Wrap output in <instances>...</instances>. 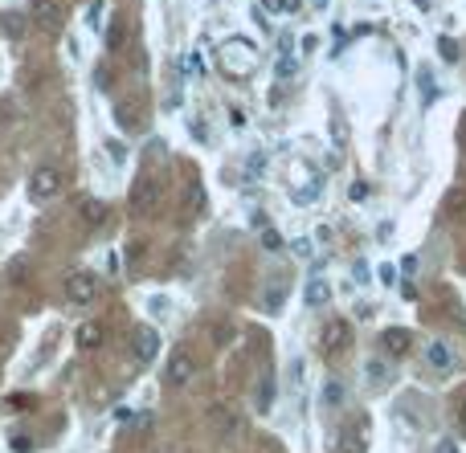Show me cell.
Masks as SVG:
<instances>
[{"mask_svg": "<svg viewBox=\"0 0 466 453\" xmlns=\"http://www.w3.org/2000/svg\"><path fill=\"white\" fill-rule=\"evenodd\" d=\"M221 70L229 74V78H246L258 70V49L246 45V41H225L221 45Z\"/></svg>", "mask_w": 466, "mask_h": 453, "instance_id": "1", "label": "cell"}, {"mask_svg": "<svg viewBox=\"0 0 466 453\" xmlns=\"http://www.w3.org/2000/svg\"><path fill=\"white\" fill-rule=\"evenodd\" d=\"M94 294H99V278L90 274V270H74L66 278V302L86 307V302H94Z\"/></svg>", "mask_w": 466, "mask_h": 453, "instance_id": "2", "label": "cell"}, {"mask_svg": "<svg viewBox=\"0 0 466 453\" xmlns=\"http://www.w3.org/2000/svg\"><path fill=\"white\" fill-rule=\"evenodd\" d=\"M340 453H368V417H352L340 433Z\"/></svg>", "mask_w": 466, "mask_h": 453, "instance_id": "3", "label": "cell"}, {"mask_svg": "<svg viewBox=\"0 0 466 453\" xmlns=\"http://www.w3.org/2000/svg\"><path fill=\"white\" fill-rule=\"evenodd\" d=\"M29 184H33L37 200H50V196H58L62 188H66V176H62V168H37Z\"/></svg>", "mask_w": 466, "mask_h": 453, "instance_id": "4", "label": "cell"}, {"mask_svg": "<svg viewBox=\"0 0 466 453\" xmlns=\"http://www.w3.org/2000/svg\"><path fill=\"white\" fill-rule=\"evenodd\" d=\"M344 343H352V327L348 319H327V327H323V335H319V351H340Z\"/></svg>", "mask_w": 466, "mask_h": 453, "instance_id": "5", "label": "cell"}, {"mask_svg": "<svg viewBox=\"0 0 466 453\" xmlns=\"http://www.w3.org/2000/svg\"><path fill=\"white\" fill-rule=\"evenodd\" d=\"M131 351L139 364H151V359L160 356V331H151V327H139L131 335Z\"/></svg>", "mask_w": 466, "mask_h": 453, "instance_id": "6", "label": "cell"}, {"mask_svg": "<svg viewBox=\"0 0 466 453\" xmlns=\"http://www.w3.org/2000/svg\"><path fill=\"white\" fill-rule=\"evenodd\" d=\"M156 204H160V188H156V180L143 176L131 188V212H135V217H143V212H151Z\"/></svg>", "mask_w": 466, "mask_h": 453, "instance_id": "7", "label": "cell"}, {"mask_svg": "<svg viewBox=\"0 0 466 453\" xmlns=\"http://www.w3.org/2000/svg\"><path fill=\"white\" fill-rule=\"evenodd\" d=\"M29 21H33V25H41V29H58V25L66 21V9H62L58 0H33V13H29Z\"/></svg>", "mask_w": 466, "mask_h": 453, "instance_id": "8", "label": "cell"}, {"mask_svg": "<svg viewBox=\"0 0 466 453\" xmlns=\"http://www.w3.org/2000/svg\"><path fill=\"white\" fill-rule=\"evenodd\" d=\"M193 376H197V364H193V356H188V351H176V356H172V364H168V384L184 388V384H193Z\"/></svg>", "mask_w": 466, "mask_h": 453, "instance_id": "9", "label": "cell"}, {"mask_svg": "<svg viewBox=\"0 0 466 453\" xmlns=\"http://www.w3.org/2000/svg\"><path fill=\"white\" fill-rule=\"evenodd\" d=\"M409 347H413V335H409V331H401V327L381 331V351H389V356H405Z\"/></svg>", "mask_w": 466, "mask_h": 453, "instance_id": "10", "label": "cell"}, {"mask_svg": "<svg viewBox=\"0 0 466 453\" xmlns=\"http://www.w3.org/2000/svg\"><path fill=\"white\" fill-rule=\"evenodd\" d=\"M78 217H82L90 229H99V225H107V204H102L99 196H82V200H78Z\"/></svg>", "mask_w": 466, "mask_h": 453, "instance_id": "11", "label": "cell"}, {"mask_svg": "<svg viewBox=\"0 0 466 453\" xmlns=\"http://www.w3.org/2000/svg\"><path fill=\"white\" fill-rule=\"evenodd\" d=\"M426 359H430V368H438V372H450V368H454V351H450L446 343H430V347H426Z\"/></svg>", "mask_w": 466, "mask_h": 453, "instance_id": "12", "label": "cell"}, {"mask_svg": "<svg viewBox=\"0 0 466 453\" xmlns=\"http://www.w3.org/2000/svg\"><path fill=\"white\" fill-rule=\"evenodd\" d=\"M115 123L123 131H135L139 127V111H135V102H127V98H115Z\"/></svg>", "mask_w": 466, "mask_h": 453, "instance_id": "13", "label": "cell"}, {"mask_svg": "<svg viewBox=\"0 0 466 453\" xmlns=\"http://www.w3.org/2000/svg\"><path fill=\"white\" fill-rule=\"evenodd\" d=\"M74 339H78V347H82V351H94V347H102V327H99V323H82Z\"/></svg>", "mask_w": 466, "mask_h": 453, "instance_id": "14", "label": "cell"}, {"mask_svg": "<svg viewBox=\"0 0 466 453\" xmlns=\"http://www.w3.org/2000/svg\"><path fill=\"white\" fill-rule=\"evenodd\" d=\"M327 302H332V286L323 278L307 282V307H327Z\"/></svg>", "mask_w": 466, "mask_h": 453, "instance_id": "15", "label": "cell"}, {"mask_svg": "<svg viewBox=\"0 0 466 453\" xmlns=\"http://www.w3.org/2000/svg\"><path fill=\"white\" fill-rule=\"evenodd\" d=\"M25 29H29V16H21V13L0 16V33H4V37H25Z\"/></svg>", "mask_w": 466, "mask_h": 453, "instance_id": "16", "label": "cell"}, {"mask_svg": "<svg viewBox=\"0 0 466 453\" xmlns=\"http://www.w3.org/2000/svg\"><path fill=\"white\" fill-rule=\"evenodd\" d=\"M295 74H299V58H291V53H283V58H278V65H274V78L291 82Z\"/></svg>", "mask_w": 466, "mask_h": 453, "instance_id": "17", "label": "cell"}, {"mask_svg": "<svg viewBox=\"0 0 466 453\" xmlns=\"http://www.w3.org/2000/svg\"><path fill=\"white\" fill-rule=\"evenodd\" d=\"M123 41H127V33H123V21H111V33H107V49H111V53H119V49H123Z\"/></svg>", "mask_w": 466, "mask_h": 453, "instance_id": "18", "label": "cell"}, {"mask_svg": "<svg viewBox=\"0 0 466 453\" xmlns=\"http://www.w3.org/2000/svg\"><path fill=\"white\" fill-rule=\"evenodd\" d=\"M364 376H368V384H372V388H381L384 380H389V368H384V364H376V359H372V364H368V368H364Z\"/></svg>", "mask_w": 466, "mask_h": 453, "instance_id": "19", "label": "cell"}, {"mask_svg": "<svg viewBox=\"0 0 466 453\" xmlns=\"http://www.w3.org/2000/svg\"><path fill=\"white\" fill-rule=\"evenodd\" d=\"M462 209H466V192H462V188H450V196H446V212H450V217H458Z\"/></svg>", "mask_w": 466, "mask_h": 453, "instance_id": "20", "label": "cell"}, {"mask_svg": "<svg viewBox=\"0 0 466 453\" xmlns=\"http://www.w3.org/2000/svg\"><path fill=\"white\" fill-rule=\"evenodd\" d=\"M438 53H442V62H458V41L454 37H438Z\"/></svg>", "mask_w": 466, "mask_h": 453, "instance_id": "21", "label": "cell"}, {"mask_svg": "<svg viewBox=\"0 0 466 453\" xmlns=\"http://www.w3.org/2000/svg\"><path fill=\"white\" fill-rule=\"evenodd\" d=\"M266 13H299V0H262Z\"/></svg>", "mask_w": 466, "mask_h": 453, "instance_id": "22", "label": "cell"}, {"mask_svg": "<svg viewBox=\"0 0 466 453\" xmlns=\"http://www.w3.org/2000/svg\"><path fill=\"white\" fill-rule=\"evenodd\" d=\"M323 400H327V405H344V384H340V380H327V388H323Z\"/></svg>", "mask_w": 466, "mask_h": 453, "instance_id": "23", "label": "cell"}, {"mask_svg": "<svg viewBox=\"0 0 466 453\" xmlns=\"http://www.w3.org/2000/svg\"><path fill=\"white\" fill-rule=\"evenodd\" d=\"M9 445H13V453H33V437H29V433H17Z\"/></svg>", "mask_w": 466, "mask_h": 453, "instance_id": "24", "label": "cell"}, {"mask_svg": "<svg viewBox=\"0 0 466 453\" xmlns=\"http://www.w3.org/2000/svg\"><path fill=\"white\" fill-rule=\"evenodd\" d=\"M262 249H283V237H278V229H262Z\"/></svg>", "mask_w": 466, "mask_h": 453, "instance_id": "25", "label": "cell"}, {"mask_svg": "<svg viewBox=\"0 0 466 453\" xmlns=\"http://www.w3.org/2000/svg\"><path fill=\"white\" fill-rule=\"evenodd\" d=\"M270 392H274V380H262V388H258V408H270Z\"/></svg>", "mask_w": 466, "mask_h": 453, "instance_id": "26", "label": "cell"}, {"mask_svg": "<svg viewBox=\"0 0 466 453\" xmlns=\"http://www.w3.org/2000/svg\"><path fill=\"white\" fill-rule=\"evenodd\" d=\"M421 98H426V102H433V78H430V70H421Z\"/></svg>", "mask_w": 466, "mask_h": 453, "instance_id": "27", "label": "cell"}, {"mask_svg": "<svg viewBox=\"0 0 466 453\" xmlns=\"http://www.w3.org/2000/svg\"><path fill=\"white\" fill-rule=\"evenodd\" d=\"M348 196H352V200H368V184H364V180H356V184L348 188Z\"/></svg>", "mask_w": 466, "mask_h": 453, "instance_id": "28", "label": "cell"}, {"mask_svg": "<svg viewBox=\"0 0 466 453\" xmlns=\"http://www.w3.org/2000/svg\"><path fill=\"white\" fill-rule=\"evenodd\" d=\"M246 168H250V176H262V168H266V155H250V163H246Z\"/></svg>", "mask_w": 466, "mask_h": 453, "instance_id": "29", "label": "cell"}, {"mask_svg": "<svg viewBox=\"0 0 466 453\" xmlns=\"http://www.w3.org/2000/svg\"><path fill=\"white\" fill-rule=\"evenodd\" d=\"M111 160L123 163V160H127V147H123V143H111Z\"/></svg>", "mask_w": 466, "mask_h": 453, "instance_id": "30", "label": "cell"}, {"mask_svg": "<svg viewBox=\"0 0 466 453\" xmlns=\"http://www.w3.org/2000/svg\"><path fill=\"white\" fill-rule=\"evenodd\" d=\"M401 270H405V274H413V270H417V258H413V253H405V258H401Z\"/></svg>", "mask_w": 466, "mask_h": 453, "instance_id": "31", "label": "cell"}, {"mask_svg": "<svg viewBox=\"0 0 466 453\" xmlns=\"http://www.w3.org/2000/svg\"><path fill=\"white\" fill-rule=\"evenodd\" d=\"M9 274H13V278H25V274H29V266H25V261H13V266H9Z\"/></svg>", "mask_w": 466, "mask_h": 453, "instance_id": "32", "label": "cell"}, {"mask_svg": "<svg viewBox=\"0 0 466 453\" xmlns=\"http://www.w3.org/2000/svg\"><path fill=\"white\" fill-rule=\"evenodd\" d=\"M295 253H299V258H311V241H307V237H303V241H295Z\"/></svg>", "mask_w": 466, "mask_h": 453, "instance_id": "33", "label": "cell"}, {"mask_svg": "<svg viewBox=\"0 0 466 453\" xmlns=\"http://www.w3.org/2000/svg\"><path fill=\"white\" fill-rule=\"evenodd\" d=\"M205 209V192H200V188H193V212H200Z\"/></svg>", "mask_w": 466, "mask_h": 453, "instance_id": "34", "label": "cell"}, {"mask_svg": "<svg viewBox=\"0 0 466 453\" xmlns=\"http://www.w3.org/2000/svg\"><path fill=\"white\" fill-rule=\"evenodd\" d=\"M458 429L466 433V396H462V405H458Z\"/></svg>", "mask_w": 466, "mask_h": 453, "instance_id": "35", "label": "cell"}, {"mask_svg": "<svg viewBox=\"0 0 466 453\" xmlns=\"http://www.w3.org/2000/svg\"><path fill=\"white\" fill-rule=\"evenodd\" d=\"M438 453H454V441H442V445H438Z\"/></svg>", "mask_w": 466, "mask_h": 453, "instance_id": "36", "label": "cell"}]
</instances>
